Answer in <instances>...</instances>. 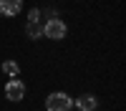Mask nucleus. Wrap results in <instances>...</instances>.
Masks as SVG:
<instances>
[{"label": "nucleus", "instance_id": "f257e3e1", "mask_svg": "<svg viewBox=\"0 0 126 111\" xmlns=\"http://www.w3.org/2000/svg\"><path fill=\"white\" fill-rule=\"evenodd\" d=\"M46 109L48 111H71L73 109V98L68 94H63V91H56V94H50L46 98Z\"/></svg>", "mask_w": 126, "mask_h": 111}, {"label": "nucleus", "instance_id": "f03ea898", "mask_svg": "<svg viewBox=\"0 0 126 111\" xmlns=\"http://www.w3.org/2000/svg\"><path fill=\"white\" fill-rule=\"evenodd\" d=\"M66 33H68V28H66V23L61 18H53V20H48L43 25V35H48L50 40H63Z\"/></svg>", "mask_w": 126, "mask_h": 111}, {"label": "nucleus", "instance_id": "7ed1b4c3", "mask_svg": "<svg viewBox=\"0 0 126 111\" xmlns=\"http://www.w3.org/2000/svg\"><path fill=\"white\" fill-rule=\"evenodd\" d=\"M5 98L8 101H23L25 98V83L20 78H10L5 83Z\"/></svg>", "mask_w": 126, "mask_h": 111}, {"label": "nucleus", "instance_id": "20e7f679", "mask_svg": "<svg viewBox=\"0 0 126 111\" xmlns=\"http://www.w3.org/2000/svg\"><path fill=\"white\" fill-rule=\"evenodd\" d=\"M73 106H76L78 111H96L98 109V98L91 96V94H83V96H78L76 101H73Z\"/></svg>", "mask_w": 126, "mask_h": 111}, {"label": "nucleus", "instance_id": "39448f33", "mask_svg": "<svg viewBox=\"0 0 126 111\" xmlns=\"http://www.w3.org/2000/svg\"><path fill=\"white\" fill-rule=\"evenodd\" d=\"M23 10V0H0V15H18Z\"/></svg>", "mask_w": 126, "mask_h": 111}, {"label": "nucleus", "instance_id": "423d86ee", "mask_svg": "<svg viewBox=\"0 0 126 111\" xmlns=\"http://www.w3.org/2000/svg\"><path fill=\"white\" fill-rule=\"evenodd\" d=\"M3 73L8 78H15L20 73V66H18V61H3Z\"/></svg>", "mask_w": 126, "mask_h": 111}, {"label": "nucleus", "instance_id": "0eeeda50", "mask_svg": "<svg viewBox=\"0 0 126 111\" xmlns=\"http://www.w3.org/2000/svg\"><path fill=\"white\" fill-rule=\"evenodd\" d=\"M25 33L30 40H38L40 35H43V23H28L25 25Z\"/></svg>", "mask_w": 126, "mask_h": 111}, {"label": "nucleus", "instance_id": "6e6552de", "mask_svg": "<svg viewBox=\"0 0 126 111\" xmlns=\"http://www.w3.org/2000/svg\"><path fill=\"white\" fill-rule=\"evenodd\" d=\"M28 23H43V15H40L38 8H30V13H28Z\"/></svg>", "mask_w": 126, "mask_h": 111}]
</instances>
